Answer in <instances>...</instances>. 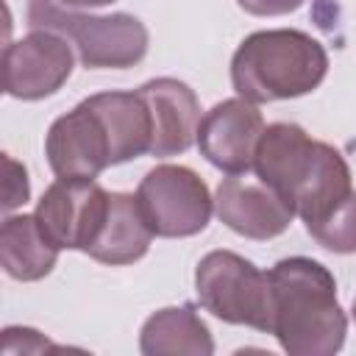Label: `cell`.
Listing matches in <instances>:
<instances>
[{"mask_svg": "<svg viewBox=\"0 0 356 356\" xmlns=\"http://www.w3.org/2000/svg\"><path fill=\"white\" fill-rule=\"evenodd\" d=\"M253 170L292 203L306 225L331 214L353 192L350 170L339 150L312 139L292 122H273L264 128Z\"/></svg>", "mask_w": 356, "mask_h": 356, "instance_id": "obj_1", "label": "cell"}, {"mask_svg": "<svg viewBox=\"0 0 356 356\" xmlns=\"http://www.w3.org/2000/svg\"><path fill=\"white\" fill-rule=\"evenodd\" d=\"M270 334L292 356H331L342 348L348 320L337 300L334 275L314 259L292 256L270 273Z\"/></svg>", "mask_w": 356, "mask_h": 356, "instance_id": "obj_2", "label": "cell"}, {"mask_svg": "<svg viewBox=\"0 0 356 356\" xmlns=\"http://www.w3.org/2000/svg\"><path fill=\"white\" fill-rule=\"evenodd\" d=\"M325 72V47L309 33L289 28L250 33L231 61L234 89L250 103L300 97L317 89Z\"/></svg>", "mask_w": 356, "mask_h": 356, "instance_id": "obj_3", "label": "cell"}, {"mask_svg": "<svg viewBox=\"0 0 356 356\" xmlns=\"http://www.w3.org/2000/svg\"><path fill=\"white\" fill-rule=\"evenodd\" d=\"M31 31H56L70 39L83 67L92 70H125L145 58L147 28L131 14L92 17L56 6L53 0H31Z\"/></svg>", "mask_w": 356, "mask_h": 356, "instance_id": "obj_4", "label": "cell"}, {"mask_svg": "<svg viewBox=\"0 0 356 356\" xmlns=\"http://www.w3.org/2000/svg\"><path fill=\"white\" fill-rule=\"evenodd\" d=\"M195 286L200 306L214 317L270 334L273 328L270 275L261 273L253 261L231 250H211L197 264Z\"/></svg>", "mask_w": 356, "mask_h": 356, "instance_id": "obj_5", "label": "cell"}, {"mask_svg": "<svg viewBox=\"0 0 356 356\" xmlns=\"http://www.w3.org/2000/svg\"><path fill=\"white\" fill-rule=\"evenodd\" d=\"M136 200L156 236H192L203 231L214 203L206 181L181 164L153 167L142 178Z\"/></svg>", "mask_w": 356, "mask_h": 356, "instance_id": "obj_6", "label": "cell"}, {"mask_svg": "<svg viewBox=\"0 0 356 356\" xmlns=\"http://www.w3.org/2000/svg\"><path fill=\"white\" fill-rule=\"evenodd\" d=\"M108 192L95 178H58L39 200L36 220L47 239L67 250H89L103 228Z\"/></svg>", "mask_w": 356, "mask_h": 356, "instance_id": "obj_7", "label": "cell"}, {"mask_svg": "<svg viewBox=\"0 0 356 356\" xmlns=\"http://www.w3.org/2000/svg\"><path fill=\"white\" fill-rule=\"evenodd\" d=\"M70 72V39L56 31H31L3 53V89L19 100H39L58 92Z\"/></svg>", "mask_w": 356, "mask_h": 356, "instance_id": "obj_8", "label": "cell"}, {"mask_svg": "<svg viewBox=\"0 0 356 356\" xmlns=\"http://www.w3.org/2000/svg\"><path fill=\"white\" fill-rule=\"evenodd\" d=\"M217 217L248 239H273L295 217L292 203L267 181L248 172H231L220 181L214 197Z\"/></svg>", "mask_w": 356, "mask_h": 356, "instance_id": "obj_9", "label": "cell"}, {"mask_svg": "<svg viewBox=\"0 0 356 356\" xmlns=\"http://www.w3.org/2000/svg\"><path fill=\"white\" fill-rule=\"evenodd\" d=\"M44 150L58 178H95L114 164L108 131L86 100L50 125Z\"/></svg>", "mask_w": 356, "mask_h": 356, "instance_id": "obj_10", "label": "cell"}, {"mask_svg": "<svg viewBox=\"0 0 356 356\" xmlns=\"http://www.w3.org/2000/svg\"><path fill=\"white\" fill-rule=\"evenodd\" d=\"M261 134L264 120L256 103L231 97L206 111L197 125V145L214 167L225 172H248L253 167Z\"/></svg>", "mask_w": 356, "mask_h": 356, "instance_id": "obj_11", "label": "cell"}, {"mask_svg": "<svg viewBox=\"0 0 356 356\" xmlns=\"http://www.w3.org/2000/svg\"><path fill=\"white\" fill-rule=\"evenodd\" d=\"M139 95L145 97L150 108V122H153V142L150 150L153 156H175L192 147L197 139V125H200V103L195 92L175 78H156L147 81Z\"/></svg>", "mask_w": 356, "mask_h": 356, "instance_id": "obj_12", "label": "cell"}, {"mask_svg": "<svg viewBox=\"0 0 356 356\" xmlns=\"http://www.w3.org/2000/svg\"><path fill=\"white\" fill-rule=\"evenodd\" d=\"M150 239L153 228L147 225L136 195L111 192L103 228L86 253L103 264H131L147 253Z\"/></svg>", "mask_w": 356, "mask_h": 356, "instance_id": "obj_13", "label": "cell"}, {"mask_svg": "<svg viewBox=\"0 0 356 356\" xmlns=\"http://www.w3.org/2000/svg\"><path fill=\"white\" fill-rule=\"evenodd\" d=\"M86 103L95 108V114L103 120L108 131L114 164L136 159L150 150L153 122L150 108L139 92H100L86 97Z\"/></svg>", "mask_w": 356, "mask_h": 356, "instance_id": "obj_14", "label": "cell"}, {"mask_svg": "<svg viewBox=\"0 0 356 356\" xmlns=\"http://www.w3.org/2000/svg\"><path fill=\"white\" fill-rule=\"evenodd\" d=\"M58 245L47 239L36 214L8 217L0 228V261L3 270L17 281L44 278L58 259Z\"/></svg>", "mask_w": 356, "mask_h": 356, "instance_id": "obj_15", "label": "cell"}, {"mask_svg": "<svg viewBox=\"0 0 356 356\" xmlns=\"http://www.w3.org/2000/svg\"><path fill=\"white\" fill-rule=\"evenodd\" d=\"M139 345H142L145 356H172V353L209 356L214 350L211 334H209L206 323L195 314L192 306L156 312L145 323Z\"/></svg>", "mask_w": 356, "mask_h": 356, "instance_id": "obj_16", "label": "cell"}, {"mask_svg": "<svg viewBox=\"0 0 356 356\" xmlns=\"http://www.w3.org/2000/svg\"><path fill=\"white\" fill-rule=\"evenodd\" d=\"M306 231L334 253H356V192H350L323 220L309 222Z\"/></svg>", "mask_w": 356, "mask_h": 356, "instance_id": "obj_17", "label": "cell"}, {"mask_svg": "<svg viewBox=\"0 0 356 356\" xmlns=\"http://www.w3.org/2000/svg\"><path fill=\"white\" fill-rule=\"evenodd\" d=\"M3 167H6V184H3V209H14L22 206L28 200V175L25 167L17 164L11 156H3Z\"/></svg>", "mask_w": 356, "mask_h": 356, "instance_id": "obj_18", "label": "cell"}, {"mask_svg": "<svg viewBox=\"0 0 356 356\" xmlns=\"http://www.w3.org/2000/svg\"><path fill=\"white\" fill-rule=\"evenodd\" d=\"M11 337H17L19 339V345H11V348H6L3 353L8 356V353H42V350H58V348H53L47 339H42L36 331H31V328H6Z\"/></svg>", "mask_w": 356, "mask_h": 356, "instance_id": "obj_19", "label": "cell"}, {"mask_svg": "<svg viewBox=\"0 0 356 356\" xmlns=\"http://www.w3.org/2000/svg\"><path fill=\"white\" fill-rule=\"evenodd\" d=\"M245 11L259 14V17H275V14H289L295 11L303 0H236Z\"/></svg>", "mask_w": 356, "mask_h": 356, "instance_id": "obj_20", "label": "cell"}, {"mask_svg": "<svg viewBox=\"0 0 356 356\" xmlns=\"http://www.w3.org/2000/svg\"><path fill=\"white\" fill-rule=\"evenodd\" d=\"M67 6H78V8H92V6H106V3H114V0H61Z\"/></svg>", "mask_w": 356, "mask_h": 356, "instance_id": "obj_21", "label": "cell"}, {"mask_svg": "<svg viewBox=\"0 0 356 356\" xmlns=\"http://www.w3.org/2000/svg\"><path fill=\"white\" fill-rule=\"evenodd\" d=\"M353 317H356V300H353Z\"/></svg>", "mask_w": 356, "mask_h": 356, "instance_id": "obj_22", "label": "cell"}]
</instances>
